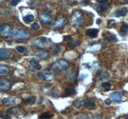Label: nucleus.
Wrapping results in <instances>:
<instances>
[{"instance_id":"obj_10","label":"nucleus","mask_w":128,"mask_h":119,"mask_svg":"<svg viewBox=\"0 0 128 119\" xmlns=\"http://www.w3.org/2000/svg\"><path fill=\"white\" fill-rule=\"evenodd\" d=\"M12 88V83L7 80L3 79L0 81V90L2 92H6Z\"/></svg>"},{"instance_id":"obj_8","label":"nucleus","mask_w":128,"mask_h":119,"mask_svg":"<svg viewBox=\"0 0 128 119\" xmlns=\"http://www.w3.org/2000/svg\"><path fill=\"white\" fill-rule=\"evenodd\" d=\"M67 23V19L65 18H58L55 20V22L52 24V27L55 29H61L64 28Z\"/></svg>"},{"instance_id":"obj_36","label":"nucleus","mask_w":128,"mask_h":119,"mask_svg":"<svg viewBox=\"0 0 128 119\" xmlns=\"http://www.w3.org/2000/svg\"><path fill=\"white\" fill-rule=\"evenodd\" d=\"M100 22H101L100 19H98V20H97V24H99L100 23Z\"/></svg>"},{"instance_id":"obj_14","label":"nucleus","mask_w":128,"mask_h":119,"mask_svg":"<svg viewBox=\"0 0 128 119\" xmlns=\"http://www.w3.org/2000/svg\"><path fill=\"white\" fill-rule=\"evenodd\" d=\"M98 33H99V30L96 29V28H91V29H88L86 31V35L91 38L97 37L98 35Z\"/></svg>"},{"instance_id":"obj_21","label":"nucleus","mask_w":128,"mask_h":119,"mask_svg":"<svg viewBox=\"0 0 128 119\" xmlns=\"http://www.w3.org/2000/svg\"><path fill=\"white\" fill-rule=\"evenodd\" d=\"M73 105L74 107L77 108H80L84 106V100H76L74 101L73 102Z\"/></svg>"},{"instance_id":"obj_35","label":"nucleus","mask_w":128,"mask_h":119,"mask_svg":"<svg viewBox=\"0 0 128 119\" xmlns=\"http://www.w3.org/2000/svg\"><path fill=\"white\" fill-rule=\"evenodd\" d=\"M96 2H98V3H104V2H106L108 0H96Z\"/></svg>"},{"instance_id":"obj_2","label":"nucleus","mask_w":128,"mask_h":119,"mask_svg":"<svg viewBox=\"0 0 128 119\" xmlns=\"http://www.w3.org/2000/svg\"><path fill=\"white\" fill-rule=\"evenodd\" d=\"M14 31L9 24H3L0 26V36L3 38H10L14 36Z\"/></svg>"},{"instance_id":"obj_12","label":"nucleus","mask_w":128,"mask_h":119,"mask_svg":"<svg viewBox=\"0 0 128 119\" xmlns=\"http://www.w3.org/2000/svg\"><path fill=\"white\" fill-rule=\"evenodd\" d=\"M95 10L100 14L105 13L109 9V6L108 4H100V5H96L94 7Z\"/></svg>"},{"instance_id":"obj_30","label":"nucleus","mask_w":128,"mask_h":119,"mask_svg":"<svg viewBox=\"0 0 128 119\" xmlns=\"http://www.w3.org/2000/svg\"><path fill=\"white\" fill-rule=\"evenodd\" d=\"M21 2V0H12L11 2V5L13 6H17L20 2Z\"/></svg>"},{"instance_id":"obj_34","label":"nucleus","mask_w":128,"mask_h":119,"mask_svg":"<svg viewBox=\"0 0 128 119\" xmlns=\"http://www.w3.org/2000/svg\"><path fill=\"white\" fill-rule=\"evenodd\" d=\"M111 103H112V100H110L109 99H107L105 100V104L107 105H110L111 104Z\"/></svg>"},{"instance_id":"obj_16","label":"nucleus","mask_w":128,"mask_h":119,"mask_svg":"<svg viewBox=\"0 0 128 119\" xmlns=\"http://www.w3.org/2000/svg\"><path fill=\"white\" fill-rule=\"evenodd\" d=\"M11 56V52L6 49H1L0 50V57L2 58H10Z\"/></svg>"},{"instance_id":"obj_15","label":"nucleus","mask_w":128,"mask_h":119,"mask_svg":"<svg viewBox=\"0 0 128 119\" xmlns=\"http://www.w3.org/2000/svg\"><path fill=\"white\" fill-rule=\"evenodd\" d=\"M110 97L114 101L120 102L122 100V95L118 92H115L110 94Z\"/></svg>"},{"instance_id":"obj_1","label":"nucleus","mask_w":128,"mask_h":119,"mask_svg":"<svg viewBox=\"0 0 128 119\" xmlns=\"http://www.w3.org/2000/svg\"><path fill=\"white\" fill-rule=\"evenodd\" d=\"M70 67L68 62L66 60L60 59L56 61L51 66V69L56 72H60L66 70Z\"/></svg>"},{"instance_id":"obj_24","label":"nucleus","mask_w":128,"mask_h":119,"mask_svg":"<svg viewBox=\"0 0 128 119\" xmlns=\"http://www.w3.org/2000/svg\"><path fill=\"white\" fill-rule=\"evenodd\" d=\"M34 20V17L33 15H28V16H25L24 18V21L26 22V23H30L32 22Z\"/></svg>"},{"instance_id":"obj_11","label":"nucleus","mask_w":128,"mask_h":119,"mask_svg":"<svg viewBox=\"0 0 128 119\" xmlns=\"http://www.w3.org/2000/svg\"><path fill=\"white\" fill-rule=\"evenodd\" d=\"M38 18H39V20H40L41 22L44 24H49L52 21L51 16L47 14H40L38 15Z\"/></svg>"},{"instance_id":"obj_27","label":"nucleus","mask_w":128,"mask_h":119,"mask_svg":"<svg viewBox=\"0 0 128 119\" xmlns=\"http://www.w3.org/2000/svg\"><path fill=\"white\" fill-rule=\"evenodd\" d=\"M16 50L19 53H24L26 51V48L23 46H18L16 48Z\"/></svg>"},{"instance_id":"obj_13","label":"nucleus","mask_w":128,"mask_h":119,"mask_svg":"<svg viewBox=\"0 0 128 119\" xmlns=\"http://www.w3.org/2000/svg\"><path fill=\"white\" fill-rule=\"evenodd\" d=\"M35 55L43 60H47L50 58V54L47 51L44 50H40L35 52Z\"/></svg>"},{"instance_id":"obj_33","label":"nucleus","mask_w":128,"mask_h":119,"mask_svg":"<svg viewBox=\"0 0 128 119\" xmlns=\"http://www.w3.org/2000/svg\"><path fill=\"white\" fill-rule=\"evenodd\" d=\"M72 38L71 37V36H67L65 37V38H64V40L65 41H72Z\"/></svg>"},{"instance_id":"obj_26","label":"nucleus","mask_w":128,"mask_h":119,"mask_svg":"<svg viewBox=\"0 0 128 119\" xmlns=\"http://www.w3.org/2000/svg\"><path fill=\"white\" fill-rule=\"evenodd\" d=\"M102 86L104 88V90L106 91H108V90H110L111 88V84L110 83H108V82H105L102 84Z\"/></svg>"},{"instance_id":"obj_31","label":"nucleus","mask_w":128,"mask_h":119,"mask_svg":"<svg viewBox=\"0 0 128 119\" xmlns=\"http://www.w3.org/2000/svg\"><path fill=\"white\" fill-rule=\"evenodd\" d=\"M32 28L34 30H38L39 29L40 26L37 23H34L32 24Z\"/></svg>"},{"instance_id":"obj_6","label":"nucleus","mask_w":128,"mask_h":119,"mask_svg":"<svg viewBox=\"0 0 128 119\" xmlns=\"http://www.w3.org/2000/svg\"><path fill=\"white\" fill-rule=\"evenodd\" d=\"M82 19H83V16H82V14L77 10L73 13L72 16V24L74 26H78L80 24V22H82Z\"/></svg>"},{"instance_id":"obj_20","label":"nucleus","mask_w":128,"mask_h":119,"mask_svg":"<svg viewBox=\"0 0 128 119\" xmlns=\"http://www.w3.org/2000/svg\"><path fill=\"white\" fill-rule=\"evenodd\" d=\"M36 101V97H30L24 99L23 102L27 104H34Z\"/></svg>"},{"instance_id":"obj_22","label":"nucleus","mask_w":128,"mask_h":119,"mask_svg":"<svg viewBox=\"0 0 128 119\" xmlns=\"http://www.w3.org/2000/svg\"><path fill=\"white\" fill-rule=\"evenodd\" d=\"M128 32V24L124 23L121 27V29L120 32L122 35H126Z\"/></svg>"},{"instance_id":"obj_37","label":"nucleus","mask_w":128,"mask_h":119,"mask_svg":"<svg viewBox=\"0 0 128 119\" xmlns=\"http://www.w3.org/2000/svg\"></svg>"},{"instance_id":"obj_32","label":"nucleus","mask_w":128,"mask_h":119,"mask_svg":"<svg viewBox=\"0 0 128 119\" xmlns=\"http://www.w3.org/2000/svg\"><path fill=\"white\" fill-rule=\"evenodd\" d=\"M105 40L107 41H114V42H116V41H117V40L116 39V38L112 37V36H111V37L106 38V39Z\"/></svg>"},{"instance_id":"obj_3","label":"nucleus","mask_w":128,"mask_h":119,"mask_svg":"<svg viewBox=\"0 0 128 119\" xmlns=\"http://www.w3.org/2000/svg\"><path fill=\"white\" fill-rule=\"evenodd\" d=\"M51 44V41L50 40V39H49L48 38L44 37V36L37 38L34 41V45L37 48H41V49H44Z\"/></svg>"},{"instance_id":"obj_17","label":"nucleus","mask_w":128,"mask_h":119,"mask_svg":"<svg viewBox=\"0 0 128 119\" xmlns=\"http://www.w3.org/2000/svg\"><path fill=\"white\" fill-rule=\"evenodd\" d=\"M84 107L87 108L88 109H94L95 108H96V104L93 101L90 100H84Z\"/></svg>"},{"instance_id":"obj_38","label":"nucleus","mask_w":128,"mask_h":119,"mask_svg":"<svg viewBox=\"0 0 128 119\" xmlns=\"http://www.w3.org/2000/svg\"></svg>"},{"instance_id":"obj_7","label":"nucleus","mask_w":128,"mask_h":119,"mask_svg":"<svg viewBox=\"0 0 128 119\" xmlns=\"http://www.w3.org/2000/svg\"><path fill=\"white\" fill-rule=\"evenodd\" d=\"M20 102V99L17 97H6L2 100V104L3 105L18 104Z\"/></svg>"},{"instance_id":"obj_29","label":"nucleus","mask_w":128,"mask_h":119,"mask_svg":"<svg viewBox=\"0 0 128 119\" xmlns=\"http://www.w3.org/2000/svg\"><path fill=\"white\" fill-rule=\"evenodd\" d=\"M66 92L68 95H72L76 93V91L72 88H68L67 89H66Z\"/></svg>"},{"instance_id":"obj_19","label":"nucleus","mask_w":128,"mask_h":119,"mask_svg":"<svg viewBox=\"0 0 128 119\" xmlns=\"http://www.w3.org/2000/svg\"><path fill=\"white\" fill-rule=\"evenodd\" d=\"M9 72V68L7 67L4 66H0V76H6L8 74Z\"/></svg>"},{"instance_id":"obj_25","label":"nucleus","mask_w":128,"mask_h":119,"mask_svg":"<svg viewBox=\"0 0 128 119\" xmlns=\"http://www.w3.org/2000/svg\"><path fill=\"white\" fill-rule=\"evenodd\" d=\"M52 116V115L51 114H50V113L45 112V113H42V115H40V116H39V118H50Z\"/></svg>"},{"instance_id":"obj_5","label":"nucleus","mask_w":128,"mask_h":119,"mask_svg":"<svg viewBox=\"0 0 128 119\" xmlns=\"http://www.w3.org/2000/svg\"><path fill=\"white\" fill-rule=\"evenodd\" d=\"M31 34L30 32L28 30H19L16 32L14 35V38L16 39H28L30 37Z\"/></svg>"},{"instance_id":"obj_9","label":"nucleus","mask_w":128,"mask_h":119,"mask_svg":"<svg viewBox=\"0 0 128 119\" xmlns=\"http://www.w3.org/2000/svg\"><path fill=\"white\" fill-rule=\"evenodd\" d=\"M6 114L9 116L10 115H14V116H20L24 114V112L22 110L19 108L18 107L10 108L6 111Z\"/></svg>"},{"instance_id":"obj_18","label":"nucleus","mask_w":128,"mask_h":119,"mask_svg":"<svg viewBox=\"0 0 128 119\" xmlns=\"http://www.w3.org/2000/svg\"><path fill=\"white\" fill-rule=\"evenodd\" d=\"M127 12H128V8L126 7H123L122 9H120V10L116 12L115 16H116V18L124 17V16H125L127 14Z\"/></svg>"},{"instance_id":"obj_4","label":"nucleus","mask_w":128,"mask_h":119,"mask_svg":"<svg viewBox=\"0 0 128 119\" xmlns=\"http://www.w3.org/2000/svg\"><path fill=\"white\" fill-rule=\"evenodd\" d=\"M38 76L40 79H42L44 81L48 82H51L54 78V74L49 70H44L39 72L38 73Z\"/></svg>"},{"instance_id":"obj_28","label":"nucleus","mask_w":128,"mask_h":119,"mask_svg":"<svg viewBox=\"0 0 128 119\" xmlns=\"http://www.w3.org/2000/svg\"><path fill=\"white\" fill-rule=\"evenodd\" d=\"M30 64L32 66H38V65H39V62L35 58H32L30 61Z\"/></svg>"},{"instance_id":"obj_23","label":"nucleus","mask_w":128,"mask_h":119,"mask_svg":"<svg viewBox=\"0 0 128 119\" xmlns=\"http://www.w3.org/2000/svg\"><path fill=\"white\" fill-rule=\"evenodd\" d=\"M41 68H42V67H41V66L39 64L38 66H32V65H30V66L28 67V68L30 71L35 72L36 71V70H40Z\"/></svg>"}]
</instances>
